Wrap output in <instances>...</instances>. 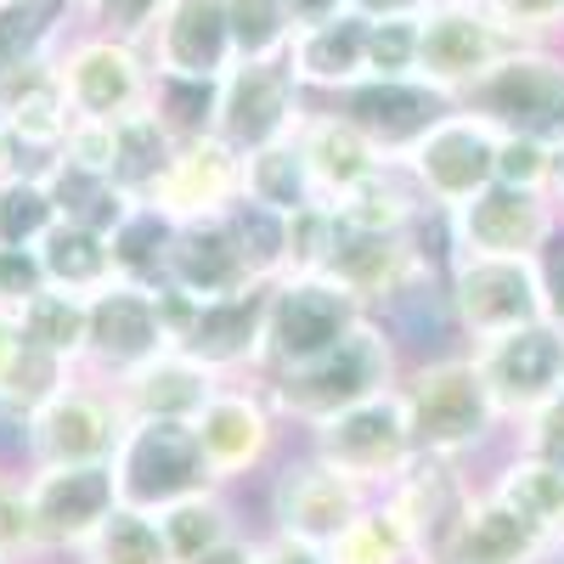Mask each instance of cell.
Instances as JSON below:
<instances>
[{"label":"cell","instance_id":"obj_51","mask_svg":"<svg viewBox=\"0 0 564 564\" xmlns=\"http://www.w3.org/2000/svg\"><path fill=\"white\" fill-rule=\"evenodd\" d=\"M52 159H68L79 170H97V175H113V119H74L63 148Z\"/></svg>","mask_w":564,"mask_h":564},{"label":"cell","instance_id":"obj_44","mask_svg":"<svg viewBox=\"0 0 564 564\" xmlns=\"http://www.w3.org/2000/svg\"><path fill=\"white\" fill-rule=\"evenodd\" d=\"M289 40H294L289 0H231V45H238V63L282 57Z\"/></svg>","mask_w":564,"mask_h":564},{"label":"cell","instance_id":"obj_54","mask_svg":"<svg viewBox=\"0 0 564 564\" xmlns=\"http://www.w3.org/2000/svg\"><path fill=\"white\" fill-rule=\"evenodd\" d=\"M260 564H334V558H327V547H311V542L265 531L260 536Z\"/></svg>","mask_w":564,"mask_h":564},{"label":"cell","instance_id":"obj_35","mask_svg":"<svg viewBox=\"0 0 564 564\" xmlns=\"http://www.w3.org/2000/svg\"><path fill=\"white\" fill-rule=\"evenodd\" d=\"M491 497H502L520 520H531L536 531L558 536L564 525V468H553L547 457L536 452H513L491 468V480H486Z\"/></svg>","mask_w":564,"mask_h":564},{"label":"cell","instance_id":"obj_56","mask_svg":"<svg viewBox=\"0 0 564 564\" xmlns=\"http://www.w3.org/2000/svg\"><path fill=\"white\" fill-rule=\"evenodd\" d=\"M198 564H260V536H254V531H238L231 542L209 547Z\"/></svg>","mask_w":564,"mask_h":564},{"label":"cell","instance_id":"obj_23","mask_svg":"<svg viewBox=\"0 0 564 564\" xmlns=\"http://www.w3.org/2000/svg\"><path fill=\"white\" fill-rule=\"evenodd\" d=\"M457 102L430 90L423 79H361L339 97V113L361 124V135L379 148L390 164H401L423 135H430Z\"/></svg>","mask_w":564,"mask_h":564},{"label":"cell","instance_id":"obj_62","mask_svg":"<svg viewBox=\"0 0 564 564\" xmlns=\"http://www.w3.org/2000/svg\"><path fill=\"white\" fill-rule=\"evenodd\" d=\"M34 564H45V558H34Z\"/></svg>","mask_w":564,"mask_h":564},{"label":"cell","instance_id":"obj_61","mask_svg":"<svg viewBox=\"0 0 564 564\" xmlns=\"http://www.w3.org/2000/svg\"><path fill=\"white\" fill-rule=\"evenodd\" d=\"M553 553H558V558H564V525H558V536H553Z\"/></svg>","mask_w":564,"mask_h":564},{"label":"cell","instance_id":"obj_17","mask_svg":"<svg viewBox=\"0 0 564 564\" xmlns=\"http://www.w3.org/2000/svg\"><path fill=\"white\" fill-rule=\"evenodd\" d=\"M170 311L164 289H141V282L113 276L102 294H90V339H85V372L90 379H119V372L141 367L148 356L170 350Z\"/></svg>","mask_w":564,"mask_h":564},{"label":"cell","instance_id":"obj_3","mask_svg":"<svg viewBox=\"0 0 564 564\" xmlns=\"http://www.w3.org/2000/svg\"><path fill=\"white\" fill-rule=\"evenodd\" d=\"M446 311L457 322L463 339H502L513 327L531 322H553V282H547V260L542 254H446Z\"/></svg>","mask_w":564,"mask_h":564},{"label":"cell","instance_id":"obj_38","mask_svg":"<svg viewBox=\"0 0 564 564\" xmlns=\"http://www.w3.org/2000/svg\"><path fill=\"white\" fill-rule=\"evenodd\" d=\"M74 12V0H0V74L34 57H57Z\"/></svg>","mask_w":564,"mask_h":564},{"label":"cell","instance_id":"obj_49","mask_svg":"<svg viewBox=\"0 0 564 564\" xmlns=\"http://www.w3.org/2000/svg\"><path fill=\"white\" fill-rule=\"evenodd\" d=\"M547 164H553V141H542V135H502L497 141V181L502 186L547 193Z\"/></svg>","mask_w":564,"mask_h":564},{"label":"cell","instance_id":"obj_36","mask_svg":"<svg viewBox=\"0 0 564 564\" xmlns=\"http://www.w3.org/2000/svg\"><path fill=\"white\" fill-rule=\"evenodd\" d=\"M159 531H164L175 564H198L209 547H220V542L238 536L243 520H238V508H231V497H226L220 486H209V491H198V497L170 502V508L159 513Z\"/></svg>","mask_w":564,"mask_h":564},{"label":"cell","instance_id":"obj_7","mask_svg":"<svg viewBox=\"0 0 564 564\" xmlns=\"http://www.w3.org/2000/svg\"><path fill=\"white\" fill-rule=\"evenodd\" d=\"M124 435V412L108 379H90L79 367V379L68 390H57L23 430H18V452L29 468H57V463H113Z\"/></svg>","mask_w":564,"mask_h":564},{"label":"cell","instance_id":"obj_48","mask_svg":"<svg viewBox=\"0 0 564 564\" xmlns=\"http://www.w3.org/2000/svg\"><path fill=\"white\" fill-rule=\"evenodd\" d=\"M79 12H90V34H108V40H130V45H148L159 12L170 0H74Z\"/></svg>","mask_w":564,"mask_h":564},{"label":"cell","instance_id":"obj_29","mask_svg":"<svg viewBox=\"0 0 564 564\" xmlns=\"http://www.w3.org/2000/svg\"><path fill=\"white\" fill-rule=\"evenodd\" d=\"M289 63H294V79L322 97H345L350 85L367 79V18L361 12H345L334 23H316V29H300L289 40Z\"/></svg>","mask_w":564,"mask_h":564},{"label":"cell","instance_id":"obj_55","mask_svg":"<svg viewBox=\"0 0 564 564\" xmlns=\"http://www.w3.org/2000/svg\"><path fill=\"white\" fill-rule=\"evenodd\" d=\"M345 12H356L350 0H289L294 34H300V29H316V23H334V18H345Z\"/></svg>","mask_w":564,"mask_h":564},{"label":"cell","instance_id":"obj_59","mask_svg":"<svg viewBox=\"0 0 564 564\" xmlns=\"http://www.w3.org/2000/svg\"><path fill=\"white\" fill-rule=\"evenodd\" d=\"M547 198L564 204V135L553 141V164H547Z\"/></svg>","mask_w":564,"mask_h":564},{"label":"cell","instance_id":"obj_27","mask_svg":"<svg viewBox=\"0 0 564 564\" xmlns=\"http://www.w3.org/2000/svg\"><path fill=\"white\" fill-rule=\"evenodd\" d=\"M249 265H243V249L231 238L226 215L215 220H186L175 226L170 238V265H164V289L186 294V300H220V294H238L249 289Z\"/></svg>","mask_w":564,"mask_h":564},{"label":"cell","instance_id":"obj_20","mask_svg":"<svg viewBox=\"0 0 564 564\" xmlns=\"http://www.w3.org/2000/svg\"><path fill=\"white\" fill-rule=\"evenodd\" d=\"M547 558H553V536L520 520L486 486H475L457 502L435 547L423 553V564H547Z\"/></svg>","mask_w":564,"mask_h":564},{"label":"cell","instance_id":"obj_32","mask_svg":"<svg viewBox=\"0 0 564 564\" xmlns=\"http://www.w3.org/2000/svg\"><path fill=\"white\" fill-rule=\"evenodd\" d=\"M45 186H52V204H57V220H74V226H90L102 231V238H113V231L124 226V215L135 209V198L124 193V186L113 175H97V170H79L68 159H45L40 164Z\"/></svg>","mask_w":564,"mask_h":564},{"label":"cell","instance_id":"obj_1","mask_svg":"<svg viewBox=\"0 0 564 564\" xmlns=\"http://www.w3.org/2000/svg\"><path fill=\"white\" fill-rule=\"evenodd\" d=\"M401 345H395V327L367 316L356 322L350 334L322 350L316 361L305 367H289V372H260V384L271 395V406L282 412V423L294 430H316V423L339 417L384 390H401Z\"/></svg>","mask_w":564,"mask_h":564},{"label":"cell","instance_id":"obj_22","mask_svg":"<svg viewBox=\"0 0 564 564\" xmlns=\"http://www.w3.org/2000/svg\"><path fill=\"white\" fill-rule=\"evenodd\" d=\"M417 231H401V238H361V231H339V249L327 254L322 271L334 276L339 289H350L372 316L395 311L401 300H412L423 282H430V249H423Z\"/></svg>","mask_w":564,"mask_h":564},{"label":"cell","instance_id":"obj_37","mask_svg":"<svg viewBox=\"0 0 564 564\" xmlns=\"http://www.w3.org/2000/svg\"><path fill=\"white\" fill-rule=\"evenodd\" d=\"M23 345L45 350L68 367H85V339H90V300L63 294V289H40L29 305H18Z\"/></svg>","mask_w":564,"mask_h":564},{"label":"cell","instance_id":"obj_19","mask_svg":"<svg viewBox=\"0 0 564 564\" xmlns=\"http://www.w3.org/2000/svg\"><path fill=\"white\" fill-rule=\"evenodd\" d=\"M558 231V204L547 193H520V186L491 181L480 198H468L457 215H446V238L463 254H542Z\"/></svg>","mask_w":564,"mask_h":564},{"label":"cell","instance_id":"obj_43","mask_svg":"<svg viewBox=\"0 0 564 564\" xmlns=\"http://www.w3.org/2000/svg\"><path fill=\"white\" fill-rule=\"evenodd\" d=\"M327 558H334V564H423L417 558V542L401 531V520L379 497H372L361 520L334 547H327Z\"/></svg>","mask_w":564,"mask_h":564},{"label":"cell","instance_id":"obj_30","mask_svg":"<svg viewBox=\"0 0 564 564\" xmlns=\"http://www.w3.org/2000/svg\"><path fill=\"white\" fill-rule=\"evenodd\" d=\"M334 209H339V226L361 231V238H401V231L423 226V215H435L401 164H384L379 175H367L356 193L339 198Z\"/></svg>","mask_w":564,"mask_h":564},{"label":"cell","instance_id":"obj_39","mask_svg":"<svg viewBox=\"0 0 564 564\" xmlns=\"http://www.w3.org/2000/svg\"><path fill=\"white\" fill-rule=\"evenodd\" d=\"M74 564H175V553L159 531V513H141V508L119 502L102 520V531L74 553Z\"/></svg>","mask_w":564,"mask_h":564},{"label":"cell","instance_id":"obj_41","mask_svg":"<svg viewBox=\"0 0 564 564\" xmlns=\"http://www.w3.org/2000/svg\"><path fill=\"white\" fill-rule=\"evenodd\" d=\"M74 379H79V367H68V361H57V356L23 345V356L7 367V379H0V423H7V430H23V423H29L45 401H52L57 390H68Z\"/></svg>","mask_w":564,"mask_h":564},{"label":"cell","instance_id":"obj_53","mask_svg":"<svg viewBox=\"0 0 564 564\" xmlns=\"http://www.w3.org/2000/svg\"><path fill=\"white\" fill-rule=\"evenodd\" d=\"M45 289V271L34 249H0V305H29Z\"/></svg>","mask_w":564,"mask_h":564},{"label":"cell","instance_id":"obj_6","mask_svg":"<svg viewBox=\"0 0 564 564\" xmlns=\"http://www.w3.org/2000/svg\"><path fill=\"white\" fill-rule=\"evenodd\" d=\"M379 491H367L361 480L339 475L334 463H322L311 446H300L294 457L276 463L271 491H265V513H271V531L276 536H294L311 547H334Z\"/></svg>","mask_w":564,"mask_h":564},{"label":"cell","instance_id":"obj_13","mask_svg":"<svg viewBox=\"0 0 564 564\" xmlns=\"http://www.w3.org/2000/svg\"><path fill=\"white\" fill-rule=\"evenodd\" d=\"M305 446L322 463H334L339 475L361 480L367 491H384L401 468L417 457L401 390H384V395H372V401H361V406H350L339 417L316 423V430H305Z\"/></svg>","mask_w":564,"mask_h":564},{"label":"cell","instance_id":"obj_47","mask_svg":"<svg viewBox=\"0 0 564 564\" xmlns=\"http://www.w3.org/2000/svg\"><path fill=\"white\" fill-rule=\"evenodd\" d=\"M34 558H45V547H40L29 491H23V480L0 475V564H34Z\"/></svg>","mask_w":564,"mask_h":564},{"label":"cell","instance_id":"obj_25","mask_svg":"<svg viewBox=\"0 0 564 564\" xmlns=\"http://www.w3.org/2000/svg\"><path fill=\"white\" fill-rule=\"evenodd\" d=\"M220 384H226L220 372H209L204 361H193L186 350L170 345V350L148 356L141 367L119 372L113 395H119L124 423H193Z\"/></svg>","mask_w":564,"mask_h":564},{"label":"cell","instance_id":"obj_8","mask_svg":"<svg viewBox=\"0 0 564 564\" xmlns=\"http://www.w3.org/2000/svg\"><path fill=\"white\" fill-rule=\"evenodd\" d=\"M113 480H119V502L141 513H164L170 502L215 486L193 423H124L113 452Z\"/></svg>","mask_w":564,"mask_h":564},{"label":"cell","instance_id":"obj_60","mask_svg":"<svg viewBox=\"0 0 564 564\" xmlns=\"http://www.w3.org/2000/svg\"><path fill=\"white\" fill-rule=\"evenodd\" d=\"M547 282H553V322L564 327V276H553V271H547Z\"/></svg>","mask_w":564,"mask_h":564},{"label":"cell","instance_id":"obj_11","mask_svg":"<svg viewBox=\"0 0 564 564\" xmlns=\"http://www.w3.org/2000/svg\"><path fill=\"white\" fill-rule=\"evenodd\" d=\"M193 430H198V446L209 457V475L215 486H238L249 475H260L265 463H276V446H282V412L271 406L265 384H260V372H249V379H226L209 406L193 417Z\"/></svg>","mask_w":564,"mask_h":564},{"label":"cell","instance_id":"obj_58","mask_svg":"<svg viewBox=\"0 0 564 564\" xmlns=\"http://www.w3.org/2000/svg\"><path fill=\"white\" fill-rule=\"evenodd\" d=\"M23 356V327H18V311L0 305V379H7V367Z\"/></svg>","mask_w":564,"mask_h":564},{"label":"cell","instance_id":"obj_9","mask_svg":"<svg viewBox=\"0 0 564 564\" xmlns=\"http://www.w3.org/2000/svg\"><path fill=\"white\" fill-rule=\"evenodd\" d=\"M305 113H311L305 85L294 79L289 52L231 63L226 79L215 85V135L231 153H254V148H271V141L300 135Z\"/></svg>","mask_w":564,"mask_h":564},{"label":"cell","instance_id":"obj_40","mask_svg":"<svg viewBox=\"0 0 564 564\" xmlns=\"http://www.w3.org/2000/svg\"><path fill=\"white\" fill-rule=\"evenodd\" d=\"M170 238L175 220H164L153 204H135L124 215V226L113 231V271L124 282H141V289H164V265H170Z\"/></svg>","mask_w":564,"mask_h":564},{"label":"cell","instance_id":"obj_45","mask_svg":"<svg viewBox=\"0 0 564 564\" xmlns=\"http://www.w3.org/2000/svg\"><path fill=\"white\" fill-rule=\"evenodd\" d=\"M367 79H417V18L367 23Z\"/></svg>","mask_w":564,"mask_h":564},{"label":"cell","instance_id":"obj_14","mask_svg":"<svg viewBox=\"0 0 564 564\" xmlns=\"http://www.w3.org/2000/svg\"><path fill=\"white\" fill-rule=\"evenodd\" d=\"M57 79L74 119H124L153 102V63L141 45L108 40V34H79L57 45Z\"/></svg>","mask_w":564,"mask_h":564},{"label":"cell","instance_id":"obj_10","mask_svg":"<svg viewBox=\"0 0 564 564\" xmlns=\"http://www.w3.org/2000/svg\"><path fill=\"white\" fill-rule=\"evenodd\" d=\"M480 113L502 135H564V52L553 45H513V52L457 102Z\"/></svg>","mask_w":564,"mask_h":564},{"label":"cell","instance_id":"obj_52","mask_svg":"<svg viewBox=\"0 0 564 564\" xmlns=\"http://www.w3.org/2000/svg\"><path fill=\"white\" fill-rule=\"evenodd\" d=\"M520 452H536L553 468H564V390L520 423Z\"/></svg>","mask_w":564,"mask_h":564},{"label":"cell","instance_id":"obj_24","mask_svg":"<svg viewBox=\"0 0 564 564\" xmlns=\"http://www.w3.org/2000/svg\"><path fill=\"white\" fill-rule=\"evenodd\" d=\"M243 198V153H231L226 141L209 130V135H193V141H181L164 181L148 193V204L186 226V220H215L226 215L231 204Z\"/></svg>","mask_w":564,"mask_h":564},{"label":"cell","instance_id":"obj_42","mask_svg":"<svg viewBox=\"0 0 564 564\" xmlns=\"http://www.w3.org/2000/svg\"><path fill=\"white\" fill-rule=\"evenodd\" d=\"M52 226H57V204L40 170H18L0 181V249H40Z\"/></svg>","mask_w":564,"mask_h":564},{"label":"cell","instance_id":"obj_26","mask_svg":"<svg viewBox=\"0 0 564 564\" xmlns=\"http://www.w3.org/2000/svg\"><path fill=\"white\" fill-rule=\"evenodd\" d=\"M0 124L12 130V141L23 153H34L40 164L63 148V135L74 124V108L63 97V79L52 57H34L12 74H0Z\"/></svg>","mask_w":564,"mask_h":564},{"label":"cell","instance_id":"obj_5","mask_svg":"<svg viewBox=\"0 0 564 564\" xmlns=\"http://www.w3.org/2000/svg\"><path fill=\"white\" fill-rule=\"evenodd\" d=\"M513 40L486 0H435L430 12H417V79L463 102L508 52Z\"/></svg>","mask_w":564,"mask_h":564},{"label":"cell","instance_id":"obj_15","mask_svg":"<svg viewBox=\"0 0 564 564\" xmlns=\"http://www.w3.org/2000/svg\"><path fill=\"white\" fill-rule=\"evenodd\" d=\"M40 547L45 558H74L90 536L102 531V520L119 508V480L113 463H57V468H29L23 475Z\"/></svg>","mask_w":564,"mask_h":564},{"label":"cell","instance_id":"obj_12","mask_svg":"<svg viewBox=\"0 0 564 564\" xmlns=\"http://www.w3.org/2000/svg\"><path fill=\"white\" fill-rule=\"evenodd\" d=\"M497 141H502L497 124H486L468 108H452L401 159V170L412 175V186L423 193V204H430L435 215H457L468 198H480L497 181Z\"/></svg>","mask_w":564,"mask_h":564},{"label":"cell","instance_id":"obj_2","mask_svg":"<svg viewBox=\"0 0 564 564\" xmlns=\"http://www.w3.org/2000/svg\"><path fill=\"white\" fill-rule=\"evenodd\" d=\"M401 406L412 423V446L423 457H446V463H468L502 430V412H497L468 350L406 367L401 372Z\"/></svg>","mask_w":564,"mask_h":564},{"label":"cell","instance_id":"obj_46","mask_svg":"<svg viewBox=\"0 0 564 564\" xmlns=\"http://www.w3.org/2000/svg\"><path fill=\"white\" fill-rule=\"evenodd\" d=\"M339 209L334 204H311L289 215V271H322L327 254L339 249Z\"/></svg>","mask_w":564,"mask_h":564},{"label":"cell","instance_id":"obj_28","mask_svg":"<svg viewBox=\"0 0 564 564\" xmlns=\"http://www.w3.org/2000/svg\"><path fill=\"white\" fill-rule=\"evenodd\" d=\"M294 141H300V153H305V164H311V181H316V198H322V204L350 198L367 175H379V170L390 164V159L361 135V124H350L339 108H311Z\"/></svg>","mask_w":564,"mask_h":564},{"label":"cell","instance_id":"obj_57","mask_svg":"<svg viewBox=\"0 0 564 564\" xmlns=\"http://www.w3.org/2000/svg\"><path fill=\"white\" fill-rule=\"evenodd\" d=\"M350 7H356L367 23H379V18H417V12H430L435 0H350Z\"/></svg>","mask_w":564,"mask_h":564},{"label":"cell","instance_id":"obj_31","mask_svg":"<svg viewBox=\"0 0 564 564\" xmlns=\"http://www.w3.org/2000/svg\"><path fill=\"white\" fill-rule=\"evenodd\" d=\"M34 254H40V271H45V289H63V294H79V300L102 294L119 276L113 271V243L102 238V231L74 226V220H57L40 238Z\"/></svg>","mask_w":564,"mask_h":564},{"label":"cell","instance_id":"obj_50","mask_svg":"<svg viewBox=\"0 0 564 564\" xmlns=\"http://www.w3.org/2000/svg\"><path fill=\"white\" fill-rule=\"evenodd\" d=\"M486 7L520 45H547L564 34V0H486Z\"/></svg>","mask_w":564,"mask_h":564},{"label":"cell","instance_id":"obj_4","mask_svg":"<svg viewBox=\"0 0 564 564\" xmlns=\"http://www.w3.org/2000/svg\"><path fill=\"white\" fill-rule=\"evenodd\" d=\"M372 311L339 289L327 271H282L271 282V311H265V367L260 372H289L334 350L356 322Z\"/></svg>","mask_w":564,"mask_h":564},{"label":"cell","instance_id":"obj_33","mask_svg":"<svg viewBox=\"0 0 564 564\" xmlns=\"http://www.w3.org/2000/svg\"><path fill=\"white\" fill-rule=\"evenodd\" d=\"M175 148H181V141H175V130L153 113V102L135 108V113H124V119H113V181L124 186L135 204H148V193L164 181Z\"/></svg>","mask_w":564,"mask_h":564},{"label":"cell","instance_id":"obj_34","mask_svg":"<svg viewBox=\"0 0 564 564\" xmlns=\"http://www.w3.org/2000/svg\"><path fill=\"white\" fill-rule=\"evenodd\" d=\"M243 198L260 204V209H271V215H282V220L311 209V204H322L316 198V181H311V164H305L294 135L243 153Z\"/></svg>","mask_w":564,"mask_h":564},{"label":"cell","instance_id":"obj_16","mask_svg":"<svg viewBox=\"0 0 564 564\" xmlns=\"http://www.w3.org/2000/svg\"><path fill=\"white\" fill-rule=\"evenodd\" d=\"M265 311H271V282H249L220 300H186L175 350L204 361L220 379H249L265 367Z\"/></svg>","mask_w":564,"mask_h":564},{"label":"cell","instance_id":"obj_18","mask_svg":"<svg viewBox=\"0 0 564 564\" xmlns=\"http://www.w3.org/2000/svg\"><path fill=\"white\" fill-rule=\"evenodd\" d=\"M468 356H475L502 423H525L536 406H547L564 390V327L558 322L513 327L502 339L475 345Z\"/></svg>","mask_w":564,"mask_h":564},{"label":"cell","instance_id":"obj_21","mask_svg":"<svg viewBox=\"0 0 564 564\" xmlns=\"http://www.w3.org/2000/svg\"><path fill=\"white\" fill-rule=\"evenodd\" d=\"M141 52H148L159 79L220 85L226 68L238 63V45H231V0H170Z\"/></svg>","mask_w":564,"mask_h":564}]
</instances>
